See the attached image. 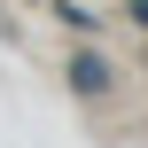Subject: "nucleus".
<instances>
[{"label":"nucleus","instance_id":"obj_1","mask_svg":"<svg viewBox=\"0 0 148 148\" xmlns=\"http://www.w3.org/2000/svg\"><path fill=\"white\" fill-rule=\"evenodd\" d=\"M70 86H78V94H109V62H101V55H78V62H70Z\"/></svg>","mask_w":148,"mask_h":148}]
</instances>
